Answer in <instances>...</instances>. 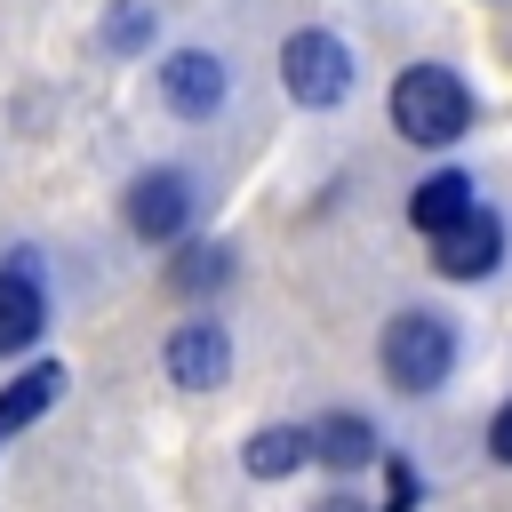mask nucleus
I'll use <instances>...</instances> for the list:
<instances>
[{"mask_svg": "<svg viewBox=\"0 0 512 512\" xmlns=\"http://www.w3.org/2000/svg\"><path fill=\"white\" fill-rule=\"evenodd\" d=\"M240 464H248V480H288L296 464H312V432H296V424H264V432H248Z\"/></svg>", "mask_w": 512, "mask_h": 512, "instance_id": "12", "label": "nucleus"}, {"mask_svg": "<svg viewBox=\"0 0 512 512\" xmlns=\"http://www.w3.org/2000/svg\"><path fill=\"white\" fill-rule=\"evenodd\" d=\"M448 368H456V328H448L440 312H400V320H384V376H392L400 392H432V384H448Z\"/></svg>", "mask_w": 512, "mask_h": 512, "instance_id": "3", "label": "nucleus"}, {"mask_svg": "<svg viewBox=\"0 0 512 512\" xmlns=\"http://www.w3.org/2000/svg\"><path fill=\"white\" fill-rule=\"evenodd\" d=\"M280 88H288L304 112L344 104V88H352V48H344L336 32H320V24L288 32V40H280Z\"/></svg>", "mask_w": 512, "mask_h": 512, "instance_id": "2", "label": "nucleus"}, {"mask_svg": "<svg viewBox=\"0 0 512 512\" xmlns=\"http://www.w3.org/2000/svg\"><path fill=\"white\" fill-rule=\"evenodd\" d=\"M120 216H128L136 240H176V232L192 224V176H184V168H144V176L128 184Z\"/></svg>", "mask_w": 512, "mask_h": 512, "instance_id": "5", "label": "nucleus"}, {"mask_svg": "<svg viewBox=\"0 0 512 512\" xmlns=\"http://www.w3.org/2000/svg\"><path fill=\"white\" fill-rule=\"evenodd\" d=\"M64 384H72V376H64V360H32L16 384H0V440H8V432H24L32 416H48V408L64 400Z\"/></svg>", "mask_w": 512, "mask_h": 512, "instance_id": "9", "label": "nucleus"}, {"mask_svg": "<svg viewBox=\"0 0 512 512\" xmlns=\"http://www.w3.org/2000/svg\"><path fill=\"white\" fill-rule=\"evenodd\" d=\"M168 384H184V392H216L224 376H232V336L216 328V320H184L176 336H168Z\"/></svg>", "mask_w": 512, "mask_h": 512, "instance_id": "6", "label": "nucleus"}, {"mask_svg": "<svg viewBox=\"0 0 512 512\" xmlns=\"http://www.w3.org/2000/svg\"><path fill=\"white\" fill-rule=\"evenodd\" d=\"M40 328H48V296H40L32 264L16 256V264L0 272V352H24V344H40Z\"/></svg>", "mask_w": 512, "mask_h": 512, "instance_id": "7", "label": "nucleus"}, {"mask_svg": "<svg viewBox=\"0 0 512 512\" xmlns=\"http://www.w3.org/2000/svg\"><path fill=\"white\" fill-rule=\"evenodd\" d=\"M312 512H368V504H352V496H320Z\"/></svg>", "mask_w": 512, "mask_h": 512, "instance_id": "16", "label": "nucleus"}, {"mask_svg": "<svg viewBox=\"0 0 512 512\" xmlns=\"http://www.w3.org/2000/svg\"><path fill=\"white\" fill-rule=\"evenodd\" d=\"M464 208H472V176H464V168H432V176L408 192V224H416V232H440V224H456Z\"/></svg>", "mask_w": 512, "mask_h": 512, "instance_id": "11", "label": "nucleus"}, {"mask_svg": "<svg viewBox=\"0 0 512 512\" xmlns=\"http://www.w3.org/2000/svg\"><path fill=\"white\" fill-rule=\"evenodd\" d=\"M392 128H400L408 144H456V136L472 128L464 80H456L448 64H408V72L392 80Z\"/></svg>", "mask_w": 512, "mask_h": 512, "instance_id": "1", "label": "nucleus"}, {"mask_svg": "<svg viewBox=\"0 0 512 512\" xmlns=\"http://www.w3.org/2000/svg\"><path fill=\"white\" fill-rule=\"evenodd\" d=\"M160 96H168L176 112H216V104H224V64H216L208 48H176V56L160 64Z\"/></svg>", "mask_w": 512, "mask_h": 512, "instance_id": "8", "label": "nucleus"}, {"mask_svg": "<svg viewBox=\"0 0 512 512\" xmlns=\"http://www.w3.org/2000/svg\"><path fill=\"white\" fill-rule=\"evenodd\" d=\"M312 456H320L328 472H360V464H376V424L352 416V408H336V416L312 424Z\"/></svg>", "mask_w": 512, "mask_h": 512, "instance_id": "10", "label": "nucleus"}, {"mask_svg": "<svg viewBox=\"0 0 512 512\" xmlns=\"http://www.w3.org/2000/svg\"><path fill=\"white\" fill-rule=\"evenodd\" d=\"M496 256H504V216L480 208V200H472L456 224L432 232V272H440V280H488Z\"/></svg>", "mask_w": 512, "mask_h": 512, "instance_id": "4", "label": "nucleus"}, {"mask_svg": "<svg viewBox=\"0 0 512 512\" xmlns=\"http://www.w3.org/2000/svg\"><path fill=\"white\" fill-rule=\"evenodd\" d=\"M384 472H392V496H384L376 512H408V504H416V472H408V464H384Z\"/></svg>", "mask_w": 512, "mask_h": 512, "instance_id": "14", "label": "nucleus"}, {"mask_svg": "<svg viewBox=\"0 0 512 512\" xmlns=\"http://www.w3.org/2000/svg\"><path fill=\"white\" fill-rule=\"evenodd\" d=\"M104 40H112V48H136V40H152V8H136V0H120V8L104 16Z\"/></svg>", "mask_w": 512, "mask_h": 512, "instance_id": "13", "label": "nucleus"}, {"mask_svg": "<svg viewBox=\"0 0 512 512\" xmlns=\"http://www.w3.org/2000/svg\"><path fill=\"white\" fill-rule=\"evenodd\" d=\"M488 456H496V464H512V400L488 416Z\"/></svg>", "mask_w": 512, "mask_h": 512, "instance_id": "15", "label": "nucleus"}]
</instances>
